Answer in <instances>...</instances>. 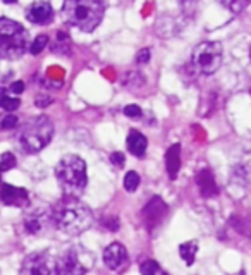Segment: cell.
Wrapping results in <instances>:
<instances>
[{"label": "cell", "mask_w": 251, "mask_h": 275, "mask_svg": "<svg viewBox=\"0 0 251 275\" xmlns=\"http://www.w3.org/2000/svg\"><path fill=\"white\" fill-rule=\"evenodd\" d=\"M52 222L61 232L69 236H78L88 231L93 224V214L78 198L64 196L52 208Z\"/></svg>", "instance_id": "obj_1"}, {"label": "cell", "mask_w": 251, "mask_h": 275, "mask_svg": "<svg viewBox=\"0 0 251 275\" xmlns=\"http://www.w3.org/2000/svg\"><path fill=\"white\" fill-rule=\"evenodd\" d=\"M55 177L64 196L79 198L88 186L86 162L78 155H65L55 167Z\"/></svg>", "instance_id": "obj_2"}, {"label": "cell", "mask_w": 251, "mask_h": 275, "mask_svg": "<svg viewBox=\"0 0 251 275\" xmlns=\"http://www.w3.org/2000/svg\"><path fill=\"white\" fill-rule=\"evenodd\" d=\"M62 12L69 24L90 33L102 23L105 9L96 0H69L62 7Z\"/></svg>", "instance_id": "obj_3"}, {"label": "cell", "mask_w": 251, "mask_h": 275, "mask_svg": "<svg viewBox=\"0 0 251 275\" xmlns=\"http://www.w3.org/2000/svg\"><path fill=\"white\" fill-rule=\"evenodd\" d=\"M30 34L19 23L0 19V59L16 61L30 50Z\"/></svg>", "instance_id": "obj_4"}, {"label": "cell", "mask_w": 251, "mask_h": 275, "mask_svg": "<svg viewBox=\"0 0 251 275\" xmlns=\"http://www.w3.org/2000/svg\"><path fill=\"white\" fill-rule=\"evenodd\" d=\"M54 124L47 116H38L28 121L19 133V143L28 153H38L50 143Z\"/></svg>", "instance_id": "obj_5"}, {"label": "cell", "mask_w": 251, "mask_h": 275, "mask_svg": "<svg viewBox=\"0 0 251 275\" xmlns=\"http://www.w3.org/2000/svg\"><path fill=\"white\" fill-rule=\"evenodd\" d=\"M224 50L219 41H201L194 47L191 55V65L198 74H214L220 69Z\"/></svg>", "instance_id": "obj_6"}, {"label": "cell", "mask_w": 251, "mask_h": 275, "mask_svg": "<svg viewBox=\"0 0 251 275\" xmlns=\"http://www.w3.org/2000/svg\"><path fill=\"white\" fill-rule=\"evenodd\" d=\"M54 272L55 275H85L86 265L81 262V258L74 249H67L55 260Z\"/></svg>", "instance_id": "obj_7"}, {"label": "cell", "mask_w": 251, "mask_h": 275, "mask_svg": "<svg viewBox=\"0 0 251 275\" xmlns=\"http://www.w3.org/2000/svg\"><path fill=\"white\" fill-rule=\"evenodd\" d=\"M19 275H55L47 253H31L24 258Z\"/></svg>", "instance_id": "obj_8"}, {"label": "cell", "mask_w": 251, "mask_h": 275, "mask_svg": "<svg viewBox=\"0 0 251 275\" xmlns=\"http://www.w3.org/2000/svg\"><path fill=\"white\" fill-rule=\"evenodd\" d=\"M167 212H169V208H167V203L162 200V198L160 196L152 198V200L145 205V208H143V212H141L146 229H148V231H153L157 225L162 224V220L165 218Z\"/></svg>", "instance_id": "obj_9"}, {"label": "cell", "mask_w": 251, "mask_h": 275, "mask_svg": "<svg viewBox=\"0 0 251 275\" xmlns=\"http://www.w3.org/2000/svg\"><path fill=\"white\" fill-rule=\"evenodd\" d=\"M103 262L114 272H119L127 265V251L121 243H112L103 251Z\"/></svg>", "instance_id": "obj_10"}, {"label": "cell", "mask_w": 251, "mask_h": 275, "mask_svg": "<svg viewBox=\"0 0 251 275\" xmlns=\"http://www.w3.org/2000/svg\"><path fill=\"white\" fill-rule=\"evenodd\" d=\"M0 200L9 207H28L30 194L23 187H16L12 184H2L0 189Z\"/></svg>", "instance_id": "obj_11"}, {"label": "cell", "mask_w": 251, "mask_h": 275, "mask_svg": "<svg viewBox=\"0 0 251 275\" xmlns=\"http://www.w3.org/2000/svg\"><path fill=\"white\" fill-rule=\"evenodd\" d=\"M26 17L34 24H48L54 17V9L48 2H33L26 9Z\"/></svg>", "instance_id": "obj_12"}, {"label": "cell", "mask_w": 251, "mask_h": 275, "mask_svg": "<svg viewBox=\"0 0 251 275\" xmlns=\"http://www.w3.org/2000/svg\"><path fill=\"white\" fill-rule=\"evenodd\" d=\"M196 184H198V189L200 193L203 194L205 198H212V196H217L219 193V187L217 183H215V177L214 172L210 169H201L200 172L196 174Z\"/></svg>", "instance_id": "obj_13"}, {"label": "cell", "mask_w": 251, "mask_h": 275, "mask_svg": "<svg viewBox=\"0 0 251 275\" xmlns=\"http://www.w3.org/2000/svg\"><path fill=\"white\" fill-rule=\"evenodd\" d=\"M165 169H167V172H169L170 179L172 181L176 179L177 172H179V169H181V145L179 143H176V145H172L169 150H167Z\"/></svg>", "instance_id": "obj_14"}, {"label": "cell", "mask_w": 251, "mask_h": 275, "mask_svg": "<svg viewBox=\"0 0 251 275\" xmlns=\"http://www.w3.org/2000/svg\"><path fill=\"white\" fill-rule=\"evenodd\" d=\"M146 148H148V141H146V138L143 136L139 131L132 129L127 136V150L134 156H139V158H141V156H145Z\"/></svg>", "instance_id": "obj_15"}, {"label": "cell", "mask_w": 251, "mask_h": 275, "mask_svg": "<svg viewBox=\"0 0 251 275\" xmlns=\"http://www.w3.org/2000/svg\"><path fill=\"white\" fill-rule=\"evenodd\" d=\"M45 215L43 214H31L26 217V220H24V227H26V231L30 232V234H38V232L41 231V229L45 227Z\"/></svg>", "instance_id": "obj_16"}, {"label": "cell", "mask_w": 251, "mask_h": 275, "mask_svg": "<svg viewBox=\"0 0 251 275\" xmlns=\"http://www.w3.org/2000/svg\"><path fill=\"white\" fill-rule=\"evenodd\" d=\"M196 253H198L196 241H186L179 246V255H181V258L186 262V265H193L194 258H196Z\"/></svg>", "instance_id": "obj_17"}, {"label": "cell", "mask_w": 251, "mask_h": 275, "mask_svg": "<svg viewBox=\"0 0 251 275\" xmlns=\"http://www.w3.org/2000/svg\"><path fill=\"white\" fill-rule=\"evenodd\" d=\"M69 48H71V38L67 36L65 33H59L57 38H55V43L52 47V50L57 52V54H67Z\"/></svg>", "instance_id": "obj_18"}, {"label": "cell", "mask_w": 251, "mask_h": 275, "mask_svg": "<svg viewBox=\"0 0 251 275\" xmlns=\"http://www.w3.org/2000/svg\"><path fill=\"white\" fill-rule=\"evenodd\" d=\"M138 186H139L138 172H134V170H129V172L124 176V189L129 191V193H134V191L138 189Z\"/></svg>", "instance_id": "obj_19"}, {"label": "cell", "mask_w": 251, "mask_h": 275, "mask_svg": "<svg viewBox=\"0 0 251 275\" xmlns=\"http://www.w3.org/2000/svg\"><path fill=\"white\" fill-rule=\"evenodd\" d=\"M47 43H48L47 34H40V36H36L30 45V54H33V55L41 54V52H43V48L47 47Z\"/></svg>", "instance_id": "obj_20"}, {"label": "cell", "mask_w": 251, "mask_h": 275, "mask_svg": "<svg viewBox=\"0 0 251 275\" xmlns=\"http://www.w3.org/2000/svg\"><path fill=\"white\" fill-rule=\"evenodd\" d=\"M158 270H160V267L155 260H145V262L139 265V272H141V275H157Z\"/></svg>", "instance_id": "obj_21"}, {"label": "cell", "mask_w": 251, "mask_h": 275, "mask_svg": "<svg viewBox=\"0 0 251 275\" xmlns=\"http://www.w3.org/2000/svg\"><path fill=\"white\" fill-rule=\"evenodd\" d=\"M17 107H19V100L17 98H14V96H7V95L0 96V109L2 110L12 112V110H16Z\"/></svg>", "instance_id": "obj_22"}, {"label": "cell", "mask_w": 251, "mask_h": 275, "mask_svg": "<svg viewBox=\"0 0 251 275\" xmlns=\"http://www.w3.org/2000/svg\"><path fill=\"white\" fill-rule=\"evenodd\" d=\"M16 156L12 155L10 152H7V153H3L2 155V158H0V170L2 172H7V170H10V169H14L16 167Z\"/></svg>", "instance_id": "obj_23"}, {"label": "cell", "mask_w": 251, "mask_h": 275, "mask_svg": "<svg viewBox=\"0 0 251 275\" xmlns=\"http://www.w3.org/2000/svg\"><path fill=\"white\" fill-rule=\"evenodd\" d=\"M17 117L14 116V114H9V116H5L2 119V126H0V129H12V127L17 126Z\"/></svg>", "instance_id": "obj_24"}, {"label": "cell", "mask_w": 251, "mask_h": 275, "mask_svg": "<svg viewBox=\"0 0 251 275\" xmlns=\"http://www.w3.org/2000/svg\"><path fill=\"white\" fill-rule=\"evenodd\" d=\"M110 162H112V165L116 167H123L124 162H126V156L123 152H114L112 155H110Z\"/></svg>", "instance_id": "obj_25"}, {"label": "cell", "mask_w": 251, "mask_h": 275, "mask_svg": "<svg viewBox=\"0 0 251 275\" xmlns=\"http://www.w3.org/2000/svg\"><path fill=\"white\" fill-rule=\"evenodd\" d=\"M124 114L127 117H139L141 116V109L138 105H126L124 107Z\"/></svg>", "instance_id": "obj_26"}, {"label": "cell", "mask_w": 251, "mask_h": 275, "mask_svg": "<svg viewBox=\"0 0 251 275\" xmlns=\"http://www.w3.org/2000/svg\"><path fill=\"white\" fill-rule=\"evenodd\" d=\"M150 48H143V50L138 52V57H136V61H138V64H146V62L150 61Z\"/></svg>", "instance_id": "obj_27"}, {"label": "cell", "mask_w": 251, "mask_h": 275, "mask_svg": "<svg viewBox=\"0 0 251 275\" xmlns=\"http://www.w3.org/2000/svg\"><path fill=\"white\" fill-rule=\"evenodd\" d=\"M52 103V98L47 95H38L36 96V107H40V109H45V107H48Z\"/></svg>", "instance_id": "obj_28"}, {"label": "cell", "mask_w": 251, "mask_h": 275, "mask_svg": "<svg viewBox=\"0 0 251 275\" xmlns=\"http://www.w3.org/2000/svg\"><path fill=\"white\" fill-rule=\"evenodd\" d=\"M10 90H12V92L16 93V95H19V93L24 92V83H23V81L12 83V85H10Z\"/></svg>", "instance_id": "obj_29"}, {"label": "cell", "mask_w": 251, "mask_h": 275, "mask_svg": "<svg viewBox=\"0 0 251 275\" xmlns=\"http://www.w3.org/2000/svg\"><path fill=\"white\" fill-rule=\"evenodd\" d=\"M229 7H231L232 10H234V12H239V10L243 9V7L246 5V3H227Z\"/></svg>", "instance_id": "obj_30"}]
</instances>
